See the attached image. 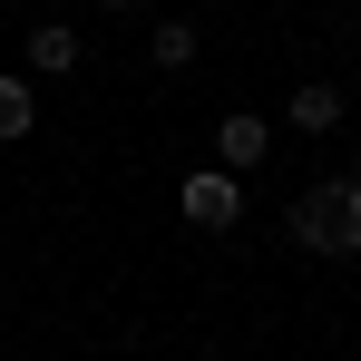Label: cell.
I'll return each instance as SVG.
<instances>
[{
	"mask_svg": "<svg viewBox=\"0 0 361 361\" xmlns=\"http://www.w3.org/2000/svg\"><path fill=\"white\" fill-rule=\"evenodd\" d=\"M293 244L322 264H361V176H322L293 195Z\"/></svg>",
	"mask_w": 361,
	"mask_h": 361,
	"instance_id": "obj_1",
	"label": "cell"
},
{
	"mask_svg": "<svg viewBox=\"0 0 361 361\" xmlns=\"http://www.w3.org/2000/svg\"><path fill=\"white\" fill-rule=\"evenodd\" d=\"M176 215L195 225V235H225V225L244 215V176L235 166H195V176L176 185Z\"/></svg>",
	"mask_w": 361,
	"mask_h": 361,
	"instance_id": "obj_2",
	"label": "cell"
},
{
	"mask_svg": "<svg viewBox=\"0 0 361 361\" xmlns=\"http://www.w3.org/2000/svg\"><path fill=\"white\" fill-rule=\"evenodd\" d=\"M283 118H293L302 137H332V127H342V88H332V78H302L293 98H283Z\"/></svg>",
	"mask_w": 361,
	"mask_h": 361,
	"instance_id": "obj_3",
	"label": "cell"
},
{
	"mask_svg": "<svg viewBox=\"0 0 361 361\" xmlns=\"http://www.w3.org/2000/svg\"><path fill=\"white\" fill-rule=\"evenodd\" d=\"M20 59H30V78H68V68H78V30H59V20H39V30L20 39Z\"/></svg>",
	"mask_w": 361,
	"mask_h": 361,
	"instance_id": "obj_4",
	"label": "cell"
},
{
	"mask_svg": "<svg viewBox=\"0 0 361 361\" xmlns=\"http://www.w3.org/2000/svg\"><path fill=\"white\" fill-rule=\"evenodd\" d=\"M264 147H274V127L254 118V108H235V118L215 127V157H225V166H235V176H244V166H264Z\"/></svg>",
	"mask_w": 361,
	"mask_h": 361,
	"instance_id": "obj_5",
	"label": "cell"
},
{
	"mask_svg": "<svg viewBox=\"0 0 361 361\" xmlns=\"http://www.w3.org/2000/svg\"><path fill=\"white\" fill-rule=\"evenodd\" d=\"M39 127V98H30V68H10L0 78V137H30Z\"/></svg>",
	"mask_w": 361,
	"mask_h": 361,
	"instance_id": "obj_6",
	"label": "cell"
},
{
	"mask_svg": "<svg viewBox=\"0 0 361 361\" xmlns=\"http://www.w3.org/2000/svg\"><path fill=\"white\" fill-rule=\"evenodd\" d=\"M195 59V20H157V68H185Z\"/></svg>",
	"mask_w": 361,
	"mask_h": 361,
	"instance_id": "obj_7",
	"label": "cell"
},
{
	"mask_svg": "<svg viewBox=\"0 0 361 361\" xmlns=\"http://www.w3.org/2000/svg\"><path fill=\"white\" fill-rule=\"evenodd\" d=\"M98 10H137V0H98Z\"/></svg>",
	"mask_w": 361,
	"mask_h": 361,
	"instance_id": "obj_8",
	"label": "cell"
}]
</instances>
